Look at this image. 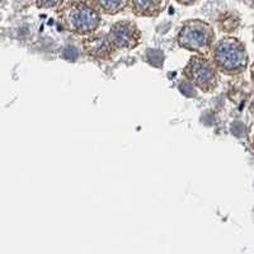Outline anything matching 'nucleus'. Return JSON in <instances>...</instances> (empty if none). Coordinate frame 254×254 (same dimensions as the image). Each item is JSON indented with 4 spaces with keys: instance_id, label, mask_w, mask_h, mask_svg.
<instances>
[{
    "instance_id": "1",
    "label": "nucleus",
    "mask_w": 254,
    "mask_h": 254,
    "mask_svg": "<svg viewBox=\"0 0 254 254\" xmlns=\"http://www.w3.org/2000/svg\"><path fill=\"white\" fill-rule=\"evenodd\" d=\"M61 22L67 31L80 36H89L98 29L101 14L88 1H71L61 9Z\"/></svg>"
},
{
    "instance_id": "2",
    "label": "nucleus",
    "mask_w": 254,
    "mask_h": 254,
    "mask_svg": "<svg viewBox=\"0 0 254 254\" xmlns=\"http://www.w3.org/2000/svg\"><path fill=\"white\" fill-rule=\"evenodd\" d=\"M212 63L217 71L228 75L239 74L248 64L246 47L237 38H222L212 49Z\"/></svg>"
},
{
    "instance_id": "3",
    "label": "nucleus",
    "mask_w": 254,
    "mask_h": 254,
    "mask_svg": "<svg viewBox=\"0 0 254 254\" xmlns=\"http://www.w3.org/2000/svg\"><path fill=\"white\" fill-rule=\"evenodd\" d=\"M214 31L210 24L203 20L192 19L186 22L179 29L177 42L179 47L194 52L197 55L206 56L214 44Z\"/></svg>"
},
{
    "instance_id": "4",
    "label": "nucleus",
    "mask_w": 254,
    "mask_h": 254,
    "mask_svg": "<svg viewBox=\"0 0 254 254\" xmlns=\"http://www.w3.org/2000/svg\"><path fill=\"white\" fill-rule=\"evenodd\" d=\"M183 76L193 87L203 93H210L217 87L219 71L212 60L202 55L190 56L187 65L183 67Z\"/></svg>"
},
{
    "instance_id": "5",
    "label": "nucleus",
    "mask_w": 254,
    "mask_h": 254,
    "mask_svg": "<svg viewBox=\"0 0 254 254\" xmlns=\"http://www.w3.org/2000/svg\"><path fill=\"white\" fill-rule=\"evenodd\" d=\"M107 37L116 51H122V50L130 51L139 46L141 33L133 22L121 20L111 27Z\"/></svg>"
},
{
    "instance_id": "6",
    "label": "nucleus",
    "mask_w": 254,
    "mask_h": 254,
    "mask_svg": "<svg viewBox=\"0 0 254 254\" xmlns=\"http://www.w3.org/2000/svg\"><path fill=\"white\" fill-rule=\"evenodd\" d=\"M84 52L94 60L110 61L116 55V50L108 41L107 35H89L83 41Z\"/></svg>"
},
{
    "instance_id": "7",
    "label": "nucleus",
    "mask_w": 254,
    "mask_h": 254,
    "mask_svg": "<svg viewBox=\"0 0 254 254\" xmlns=\"http://www.w3.org/2000/svg\"><path fill=\"white\" fill-rule=\"evenodd\" d=\"M132 10L140 17H155L167 5V0H131Z\"/></svg>"
},
{
    "instance_id": "8",
    "label": "nucleus",
    "mask_w": 254,
    "mask_h": 254,
    "mask_svg": "<svg viewBox=\"0 0 254 254\" xmlns=\"http://www.w3.org/2000/svg\"><path fill=\"white\" fill-rule=\"evenodd\" d=\"M101 10L107 14H117L127 5V0H94Z\"/></svg>"
},
{
    "instance_id": "9",
    "label": "nucleus",
    "mask_w": 254,
    "mask_h": 254,
    "mask_svg": "<svg viewBox=\"0 0 254 254\" xmlns=\"http://www.w3.org/2000/svg\"><path fill=\"white\" fill-rule=\"evenodd\" d=\"M36 5L38 8H44V9H50V8H55V6L60 5L63 3V0H33Z\"/></svg>"
},
{
    "instance_id": "10",
    "label": "nucleus",
    "mask_w": 254,
    "mask_h": 254,
    "mask_svg": "<svg viewBox=\"0 0 254 254\" xmlns=\"http://www.w3.org/2000/svg\"><path fill=\"white\" fill-rule=\"evenodd\" d=\"M177 1L181 4H185V5H190V4H193L196 0H177Z\"/></svg>"
},
{
    "instance_id": "11",
    "label": "nucleus",
    "mask_w": 254,
    "mask_h": 254,
    "mask_svg": "<svg viewBox=\"0 0 254 254\" xmlns=\"http://www.w3.org/2000/svg\"><path fill=\"white\" fill-rule=\"evenodd\" d=\"M252 79L254 81V64H253V67H252Z\"/></svg>"
},
{
    "instance_id": "12",
    "label": "nucleus",
    "mask_w": 254,
    "mask_h": 254,
    "mask_svg": "<svg viewBox=\"0 0 254 254\" xmlns=\"http://www.w3.org/2000/svg\"><path fill=\"white\" fill-rule=\"evenodd\" d=\"M251 111H252V113H253V115H254V102H253V103H252V106H251Z\"/></svg>"
},
{
    "instance_id": "13",
    "label": "nucleus",
    "mask_w": 254,
    "mask_h": 254,
    "mask_svg": "<svg viewBox=\"0 0 254 254\" xmlns=\"http://www.w3.org/2000/svg\"><path fill=\"white\" fill-rule=\"evenodd\" d=\"M253 145H254V136H253Z\"/></svg>"
}]
</instances>
